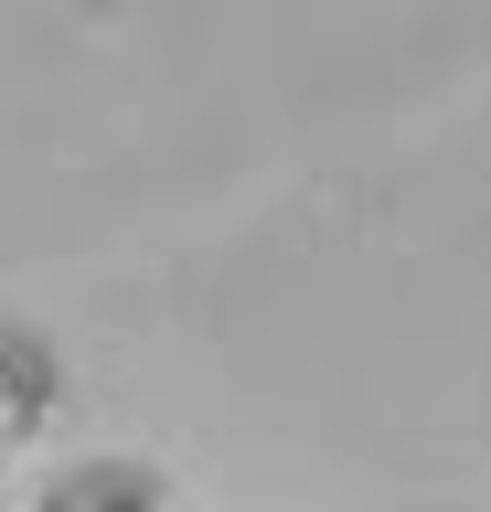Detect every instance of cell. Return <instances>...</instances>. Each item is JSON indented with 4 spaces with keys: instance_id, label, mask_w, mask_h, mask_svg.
I'll return each instance as SVG.
<instances>
[{
    "instance_id": "cell-1",
    "label": "cell",
    "mask_w": 491,
    "mask_h": 512,
    "mask_svg": "<svg viewBox=\"0 0 491 512\" xmlns=\"http://www.w3.org/2000/svg\"><path fill=\"white\" fill-rule=\"evenodd\" d=\"M43 406H54V363H43L22 331H0V448H11V438H33Z\"/></svg>"
},
{
    "instance_id": "cell-2",
    "label": "cell",
    "mask_w": 491,
    "mask_h": 512,
    "mask_svg": "<svg viewBox=\"0 0 491 512\" xmlns=\"http://www.w3.org/2000/svg\"><path fill=\"white\" fill-rule=\"evenodd\" d=\"M43 512H150V480L139 470H86V480H65Z\"/></svg>"
}]
</instances>
